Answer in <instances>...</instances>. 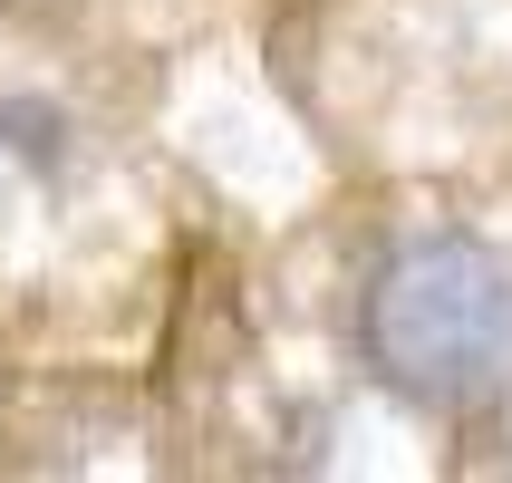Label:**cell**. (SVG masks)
Wrapping results in <instances>:
<instances>
[{
	"label": "cell",
	"instance_id": "obj_1",
	"mask_svg": "<svg viewBox=\"0 0 512 483\" xmlns=\"http://www.w3.org/2000/svg\"><path fill=\"white\" fill-rule=\"evenodd\" d=\"M358 358L435 416L512 397V252L484 232H406L358 290Z\"/></svg>",
	"mask_w": 512,
	"mask_h": 483
}]
</instances>
